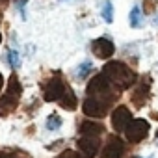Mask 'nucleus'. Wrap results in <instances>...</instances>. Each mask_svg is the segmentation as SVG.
I'll return each instance as SVG.
<instances>
[{"label":"nucleus","mask_w":158,"mask_h":158,"mask_svg":"<svg viewBox=\"0 0 158 158\" xmlns=\"http://www.w3.org/2000/svg\"><path fill=\"white\" fill-rule=\"evenodd\" d=\"M102 19H104L108 24L114 23V4L110 2V0H106L104 6H102Z\"/></svg>","instance_id":"f3484780"},{"label":"nucleus","mask_w":158,"mask_h":158,"mask_svg":"<svg viewBox=\"0 0 158 158\" xmlns=\"http://www.w3.org/2000/svg\"><path fill=\"white\" fill-rule=\"evenodd\" d=\"M58 102H60V106H61V108H65V110H74V108H76L78 99H76V95L73 93V89L67 86V88H65V93L61 95V99H60Z\"/></svg>","instance_id":"ddd939ff"},{"label":"nucleus","mask_w":158,"mask_h":158,"mask_svg":"<svg viewBox=\"0 0 158 158\" xmlns=\"http://www.w3.org/2000/svg\"><path fill=\"white\" fill-rule=\"evenodd\" d=\"M2 88H4V76H2V73H0V91H2Z\"/></svg>","instance_id":"5701e85b"},{"label":"nucleus","mask_w":158,"mask_h":158,"mask_svg":"<svg viewBox=\"0 0 158 158\" xmlns=\"http://www.w3.org/2000/svg\"><path fill=\"white\" fill-rule=\"evenodd\" d=\"M91 69H93V63H91L89 60H86V61H82L80 65L76 67L74 74H76V78H80V80H84V78H88V74L91 73Z\"/></svg>","instance_id":"2eb2a0df"},{"label":"nucleus","mask_w":158,"mask_h":158,"mask_svg":"<svg viewBox=\"0 0 158 158\" xmlns=\"http://www.w3.org/2000/svg\"><path fill=\"white\" fill-rule=\"evenodd\" d=\"M125 156V145L117 136H110L101 151V158H123Z\"/></svg>","instance_id":"9d476101"},{"label":"nucleus","mask_w":158,"mask_h":158,"mask_svg":"<svg viewBox=\"0 0 158 158\" xmlns=\"http://www.w3.org/2000/svg\"><path fill=\"white\" fill-rule=\"evenodd\" d=\"M0 41H2V34H0Z\"/></svg>","instance_id":"bb28decb"},{"label":"nucleus","mask_w":158,"mask_h":158,"mask_svg":"<svg viewBox=\"0 0 158 158\" xmlns=\"http://www.w3.org/2000/svg\"><path fill=\"white\" fill-rule=\"evenodd\" d=\"M149 130H151V123H147L145 119H132L130 125L127 127L125 134H127L128 141H132V143H139V141H143V139L147 138Z\"/></svg>","instance_id":"423d86ee"},{"label":"nucleus","mask_w":158,"mask_h":158,"mask_svg":"<svg viewBox=\"0 0 158 158\" xmlns=\"http://www.w3.org/2000/svg\"><path fill=\"white\" fill-rule=\"evenodd\" d=\"M130 121H132V114H130V110L127 106H117L114 110V114H112V127H114L115 132H119V134L125 132L127 127L130 125Z\"/></svg>","instance_id":"1a4fd4ad"},{"label":"nucleus","mask_w":158,"mask_h":158,"mask_svg":"<svg viewBox=\"0 0 158 158\" xmlns=\"http://www.w3.org/2000/svg\"><path fill=\"white\" fill-rule=\"evenodd\" d=\"M156 10V0H143V11L149 15V13H154Z\"/></svg>","instance_id":"6ab92c4d"},{"label":"nucleus","mask_w":158,"mask_h":158,"mask_svg":"<svg viewBox=\"0 0 158 158\" xmlns=\"http://www.w3.org/2000/svg\"><path fill=\"white\" fill-rule=\"evenodd\" d=\"M58 158H80V154L74 152V151H71V149H67V151H63Z\"/></svg>","instance_id":"aec40b11"},{"label":"nucleus","mask_w":158,"mask_h":158,"mask_svg":"<svg viewBox=\"0 0 158 158\" xmlns=\"http://www.w3.org/2000/svg\"><path fill=\"white\" fill-rule=\"evenodd\" d=\"M91 52L99 58V60H108L114 56L115 52V45L112 43V39L108 37H97L91 41Z\"/></svg>","instance_id":"6e6552de"},{"label":"nucleus","mask_w":158,"mask_h":158,"mask_svg":"<svg viewBox=\"0 0 158 158\" xmlns=\"http://www.w3.org/2000/svg\"><path fill=\"white\" fill-rule=\"evenodd\" d=\"M76 145L78 151L84 154V158H95L101 149V136H80Z\"/></svg>","instance_id":"0eeeda50"},{"label":"nucleus","mask_w":158,"mask_h":158,"mask_svg":"<svg viewBox=\"0 0 158 158\" xmlns=\"http://www.w3.org/2000/svg\"><path fill=\"white\" fill-rule=\"evenodd\" d=\"M0 158H15V156L10 154V152H6V151H0Z\"/></svg>","instance_id":"4be33fe9"},{"label":"nucleus","mask_w":158,"mask_h":158,"mask_svg":"<svg viewBox=\"0 0 158 158\" xmlns=\"http://www.w3.org/2000/svg\"><path fill=\"white\" fill-rule=\"evenodd\" d=\"M152 119H158V114H156V112L152 114Z\"/></svg>","instance_id":"b1692460"},{"label":"nucleus","mask_w":158,"mask_h":158,"mask_svg":"<svg viewBox=\"0 0 158 158\" xmlns=\"http://www.w3.org/2000/svg\"><path fill=\"white\" fill-rule=\"evenodd\" d=\"M149 88H151V76H143L141 78V82L136 86V89L132 91V95H130V99H132V102H134V106H138V108H141L147 101H149Z\"/></svg>","instance_id":"9b49d317"},{"label":"nucleus","mask_w":158,"mask_h":158,"mask_svg":"<svg viewBox=\"0 0 158 158\" xmlns=\"http://www.w3.org/2000/svg\"><path fill=\"white\" fill-rule=\"evenodd\" d=\"M156 138H158V130H156Z\"/></svg>","instance_id":"cd10ccee"},{"label":"nucleus","mask_w":158,"mask_h":158,"mask_svg":"<svg viewBox=\"0 0 158 158\" xmlns=\"http://www.w3.org/2000/svg\"><path fill=\"white\" fill-rule=\"evenodd\" d=\"M78 132H80V136H101L104 132V127L99 125V123H91V121H86L80 125V128H78Z\"/></svg>","instance_id":"f8f14e48"},{"label":"nucleus","mask_w":158,"mask_h":158,"mask_svg":"<svg viewBox=\"0 0 158 158\" xmlns=\"http://www.w3.org/2000/svg\"><path fill=\"white\" fill-rule=\"evenodd\" d=\"M17 8H19V13L23 19H26V13H24V8H26V0H19L17 2Z\"/></svg>","instance_id":"412c9836"},{"label":"nucleus","mask_w":158,"mask_h":158,"mask_svg":"<svg viewBox=\"0 0 158 158\" xmlns=\"http://www.w3.org/2000/svg\"><path fill=\"white\" fill-rule=\"evenodd\" d=\"M102 74L110 82V86L115 88L117 91H125V89L132 88L134 82H136V73L123 61H108V63H104Z\"/></svg>","instance_id":"f257e3e1"},{"label":"nucleus","mask_w":158,"mask_h":158,"mask_svg":"<svg viewBox=\"0 0 158 158\" xmlns=\"http://www.w3.org/2000/svg\"><path fill=\"white\" fill-rule=\"evenodd\" d=\"M60 127H61V117H60L58 114H50V115L47 117V121H45V128L50 130V132H54V130H58Z\"/></svg>","instance_id":"dca6fc26"},{"label":"nucleus","mask_w":158,"mask_h":158,"mask_svg":"<svg viewBox=\"0 0 158 158\" xmlns=\"http://www.w3.org/2000/svg\"><path fill=\"white\" fill-rule=\"evenodd\" d=\"M8 2V0H0V4H6Z\"/></svg>","instance_id":"393cba45"},{"label":"nucleus","mask_w":158,"mask_h":158,"mask_svg":"<svg viewBox=\"0 0 158 158\" xmlns=\"http://www.w3.org/2000/svg\"><path fill=\"white\" fill-rule=\"evenodd\" d=\"M86 93H88V97L104 99V101L114 102L112 86H110V82L104 78V74H102V73H101V74H97V76H93L91 80H89V84H88V88H86Z\"/></svg>","instance_id":"7ed1b4c3"},{"label":"nucleus","mask_w":158,"mask_h":158,"mask_svg":"<svg viewBox=\"0 0 158 158\" xmlns=\"http://www.w3.org/2000/svg\"><path fill=\"white\" fill-rule=\"evenodd\" d=\"M65 88L67 84L63 82L61 74H54L52 78H48V82L45 84V89H43V97L47 102H58L61 99V95L65 93Z\"/></svg>","instance_id":"39448f33"},{"label":"nucleus","mask_w":158,"mask_h":158,"mask_svg":"<svg viewBox=\"0 0 158 158\" xmlns=\"http://www.w3.org/2000/svg\"><path fill=\"white\" fill-rule=\"evenodd\" d=\"M128 19H130V26H132V28H141V26H143V15H141L139 6H134V8L130 10Z\"/></svg>","instance_id":"4468645a"},{"label":"nucleus","mask_w":158,"mask_h":158,"mask_svg":"<svg viewBox=\"0 0 158 158\" xmlns=\"http://www.w3.org/2000/svg\"><path fill=\"white\" fill-rule=\"evenodd\" d=\"M8 61H10L11 69H19V65H21V58H19V52L11 48V50L8 52Z\"/></svg>","instance_id":"a211bd4d"},{"label":"nucleus","mask_w":158,"mask_h":158,"mask_svg":"<svg viewBox=\"0 0 158 158\" xmlns=\"http://www.w3.org/2000/svg\"><path fill=\"white\" fill-rule=\"evenodd\" d=\"M110 106H112V102H110V101L95 99V97H86V101H84V104H82V112H84L88 117L101 119V117L108 115Z\"/></svg>","instance_id":"20e7f679"},{"label":"nucleus","mask_w":158,"mask_h":158,"mask_svg":"<svg viewBox=\"0 0 158 158\" xmlns=\"http://www.w3.org/2000/svg\"><path fill=\"white\" fill-rule=\"evenodd\" d=\"M21 95H23V86L19 82L17 74L13 73L8 80V88H6V93L0 97V115L2 117H8L10 114L15 112V108L19 106V101H21Z\"/></svg>","instance_id":"f03ea898"},{"label":"nucleus","mask_w":158,"mask_h":158,"mask_svg":"<svg viewBox=\"0 0 158 158\" xmlns=\"http://www.w3.org/2000/svg\"><path fill=\"white\" fill-rule=\"evenodd\" d=\"M154 24H156V26H158V17H156V19H154Z\"/></svg>","instance_id":"a878e982"}]
</instances>
